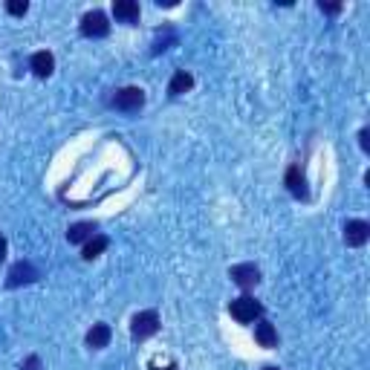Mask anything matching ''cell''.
Segmentation results:
<instances>
[{"label":"cell","mask_w":370,"mask_h":370,"mask_svg":"<svg viewBox=\"0 0 370 370\" xmlns=\"http://www.w3.org/2000/svg\"><path fill=\"white\" fill-rule=\"evenodd\" d=\"M159 327L162 324H159V313L157 310H142L130 321V336H133V342H147L151 336H157Z\"/></svg>","instance_id":"6da1fadb"},{"label":"cell","mask_w":370,"mask_h":370,"mask_svg":"<svg viewBox=\"0 0 370 370\" xmlns=\"http://www.w3.org/2000/svg\"><path fill=\"white\" fill-rule=\"evenodd\" d=\"M229 313H232L235 321H240V324H252L254 318H261L264 304L257 301V298H252V295H240V298H235V301L229 304Z\"/></svg>","instance_id":"7a4b0ae2"},{"label":"cell","mask_w":370,"mask_h":370,"mask_svg":"<svg viewBox=\"0 0 370 370\" xmlns=\"http://www.w3.org/2000/svg\"><path fill=\"white\" fill-rule=\"evenodd\" d=\"M142 104H145L142 87H122V90H116L113 99H110V107L122 110V113H136V110H142Z\"/></svg>","instance_id":"3957f363"},{"label":"cell","mask_w":370,"mask_h":370,"mask_svg":"<svg viewBox=\"0 0 370 370\" xmlns=\"http://www.w3.org/2000/svg\"><path fill=\"white\" fill-rule=\"evenodd\" d=\"M38 278H41V269L35 267L32 261H18V264L9 269V275H6V286H9V289L29 286V284H35Z\"/></svg>","instance_id":"277c9868"},{"label":"cell","mask_w":370,"mask_h":370,"mask_svg":"<svg viewBox=\"0 0 370 370\" xmlns=\"http://www.w3.org/2000/svg\"><path fill=\"white\" fill-rule=\"evenodd\" d=\"M110 32V21L101 9H93L82 18V35L84 38H104V35Z\"/></svg>","instance_id":"5b68a950"},{"label":"cell","mask_w":370,"mask_h":370,"mask_svg":"<svg viewBox=\"0 0 370 370\" xmlns=\"http://www.w3.org/2000/svg\"><path fill=\"white\" fill-rule=\"evenodd\" d=\"M284 182H286V189H289V194H292L295 200H310L307 176H304V171H301V165H298V162H292V165L286 168V176H284Z\"/></svg>","instance_id":"8992f818"},{"label":"cell","mask_w":370,"mask_h":370,"mask_svg":"<svg viewBox=\"0 0 370 370\" xmlns=\"http://www.w3.org/2000/svg\"><path fill=\"white\" fill-rule=\"evenodd\" d=\"M229 278H232L240 289H252V286L261 284V269H257L254 264H237V267L229 269Z\"/></svg>","instance_id":"52a82bcc"},{"label":"cell","mask_w":370,"mask_h":370,"mask_svg":"<svg viewBox=\"0 0 370 370\" xmlns=\"http://www.w3.org/2000/svg\"><path fill=\"white\" fill-rule=\"evenodd\" d=\"M370 240V223H364V220H347L344 223V243L350 249H359Z\"/></svg>","instance_id":"ba28073f"},{"label":"cell","mask_w":370,"mask_h":370,"mask_svg":"<svg viewBox=\"0 0 370 370\" xmlns=\"http://www.w3.org/2000/svg\"><path fill=\"white\" fill-rule=\"evenodd\" d=\"M110 339H113V330H110V324H104V321L93 324V327L87 330V336H84V342H87L90 350H101V347H107Z\"/></svg>","instance_id":"9c48e42d"},{"label":"cell","mask_w":370,"mask_h":370,"mask_svg":"<svg viewBox=\"0 0 370 370\" xmlns=\"http://www.w3.org/2000/svg\"><path fill=\"white\" fill-rule=\"evenodd\" d=\"M29 69H32L38 79H47V76H52V69H55V55H52V52H47V50L35 52V55L29 58Z\"/></svg>","instance_id":"30bf717a"},{"label":"cell","mask_w":370,"mask_h":370,"mask_svg":"<svg viewBox=\"0 0 370 370\" xmlns=\"http://www.w3.org/2000/svg\"><path fill=\"white\" fill-rule=\"evenodd\" d=\"M254 342L261 344V347H267V350L278 347V332H275V327L267 318H261V321L254 324Z\"/></svg>","instance_id":"8fae6325"},{"label":"cell","mask_w":370,"mask_h":370,"mask_svg":"<svg viewBox=\"0 0 370 370\" xmlns=\"http://www.w3.org/2000/svg\"><path fill=\"white\" fill-rule=\"evenodd\" d=\"M139 4L136 0H116L113 4V18L122 23H139Z\"/></svg>","instance_id":"7c38bea8"},{"label":"cell","mask_w":370,"mask_h":370,"mask_svg":"<svg viewBox=\"0 0 370 370\" xmlns=\"http://www.w3.org/2000/svg\"><path fill=\"white\" fill-rule=\"evenodd\" d=\"M194 87V76L191 72H185V69H176L171 82H168V96H182V93H189Z\"/></svg>","instance_id":"4fadbf2b"},{"label":"cell","mask_w":370,"mask_h":370,"mask_svg":"<svg viewBox=\"0 0 370 370\" xmlns=\"http://www.w3.org/2000/svg\"><path fill=\"white\" fill-rule=\"evenodd\" d=\"M93 235H96V223H90V220H84V223H72L67 229V240L69 243H87Z\"/></svg>","instance_id":"5bb4252c"},{"label":"cell","mask_w":370,"mask_h":370,"mask_svg":"<svg viewBox=\"0 0 370 370\" xmlns=\"http://www.w3.org/2000/svg\"><path fill=\"white\" fill-rule=\"evenodd\" d=\"M107 246H110V237H107V235H93V237L82 246V257H84V261H93V257H99Z\"/></svg>","instance_id":"9a60e30c"},{"label":"cell","mask_w":370,"mask_h":370,"mask_svg":"<svg viewBox=\"0 0 370 370\" xmlns=\"http://www.w3.org/2000/svg\"><path fill=\"white\" fill-rule=\"evenodd\" d=\"M6 12L15 15V18H23V15L29 12V4H26V0H9V4H6Z\"/></svg>","instance_id":"2e32d148"},{"label":"cell","mask_w":370,"mask_h":370,"mask_svg":"<svg viewBox=\"0 0 370 370\" xmlns=\"http://www.w3.org/2000/svg\"><path fill=\"white\" fill-rule=\"evenodd\" d=\"M21 370H44V364H41L38 356H26V361L21 364Z\"/></svg>","instance_id":"e0dca14e"},{"label":"cell","mask_w":370,"mask_h":370,"mask_svg":"<svg viewBox=\"0 0 370 370\" xmlns=\"http://www.w3.org/2000/svg\"><path fill=\"white\" fill-rule=\"evenodd\" d=\"M318 9H321L324 15H339L344 6H342V4H324V0H321V4H318Z\"/></svg>","instance_id":"ac0fdd59"},{"label":"cell","mask_w":370,"mask_h":370,"mask_svg":"<svg viewBox=\"0 0 370 370\" xmlns=\"http://www.w3.org/2000/svg\"><path fill=\"white\" fill-rule=\"evenodd\" d=\"M359 145H361V151H364V154H370V130H367V128L359 130Z\"/></svg>","instance_id":"d6986e66"},{"label":"cell","mask_w":370,"mask_h":370,"mask_svg":"<svg viewBox=\"0 0 370 370\" xmlns=\"http://www.w3.org/2000/svg\"><path fill=\"white\" fill-rule=\"evenodd\" d=\"M4 257H6V237L0 235V261H4Z\"/></svg>","instance_id":"ffe728a7"},{"label":"cell","mask_w":370,"mask_h":370,"mask_svg":"<svg viewBox=\"0 0 370 370\" xmlns=\"http://www.w3.org/2000/svg\"><path fill=\"white\" fill-rule=\"evenodd\" d=\"M264 370H281V367H275V364H269V367H264Z\"/></svg>","instance_id":"44dd1931"}]
</instances>
